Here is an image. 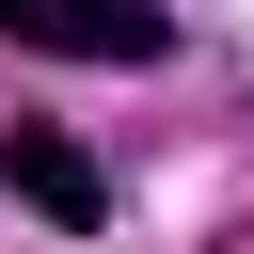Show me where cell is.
<instances>
[{
	"instance_id": "7a4b0ae2",
	"label": "cell",
	"mask_w": 254,
	"mask_h": 254,
	"mask_svg": "<svg viewBox=\"0 0 254 254\" xmlns=\"http://www.w3.org/2000/svg\"><path fill=\"white\" fill-rule=\"evenodd\" d=\"M0 190H16L32 222H64V238H95V222H111V175H95L64 127H0Z\"/></svg>"
},
{
	"instance_id": "6da1fadb",
	"label": "cell",
	"mask_w": 254,
	"mask_h": 254,
	"mask_svg": "<svg viewBox=\"0 0 254 254\" xmlns=\"http://www.w3.org/2000/svg\"><path fill=\"white\" fill-rule=\"evenodd\" d=\"M0 48H32V64H111V79H143V64H175V16H159V0H0Z\"/></svg>"
}]
</instances>
